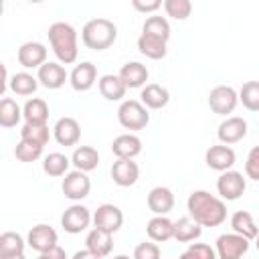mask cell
Wrapping results in <instances>:
<instances>
[{"label": "cell", "mask_w": 259, "mask_h": 259, "mask_svg": "<svg viewBox=\"0 0 259 259\" xmlns=\"http://www.w3.org/2000/svg\"><path fill=\"white\" fill-rule=\"evenodd\" d=\"M166 45H168V40L158 38V36H152V34H146V32H142L140 38H138V51L144 57L154 59V61H160V59L166 57V53H168V47Z\"/></svg>", "instance_id": "obj_24"}, {"label": "cell", "mask_w": 259, "mask_h": 259, "mask_svg": "<svg viewBox=\"0 0 259 259\" xmlns=\"http://www.w3.org/2000/svg\"><path fill=\"white\" fill-rule=\"evenodd\" d=\"M146 202L154 214H168L174 208V192L168 186H154L148 192Z\"/></svg>", "instance_id": "obj_19"}, {"label": "cell", "mask_w": 259, "mask_h": 259, "mask_svg": "<svg viewBox=\"0 0 259 259\" xmlns=\"http://www.w3.org/2000/svg\"><path fill=\"white\" fill-rule=\"evenodd\" d=\"M24 239L14 233L6 231L0 235V257L2 259H22L24 257Z\"/></svg>", "instance_id": "obj_26"}, {"label": "cell", "mask_w": 259, "mask_h": 259, "mask_svg": "<svg viewBox=\"0 0 259 259\" xmlns=\"http://www.w3.org/2000/svg\"><path fill=\"white\" fill-rule=\"evenodd\" d=\"M73 257H75V259H83V257H93V259H95V255H93L89 249H85V251H77Z\"/></svg>", "instance_id": "obj_45"}, {"label": "cell", "mask_w": 259, "mask_h": 259, "mask_svg": "<svg viewBox=\"0 0 259 259\" xmlns=\"http://www.w3.org/2000/svg\"><path fill=\"white\" fill-rule=\"evenodd\" d=\"M239 103V93L231 85H217L208 93V105L219 115H229Z\"/></svg>", "instance_id": "obj_6"}, {"label": "cell", "mask_w": 259, "mask_h": 259, "mask_svg": "<svg viewBox=\"0 0 259 259\" xmlns=\"http://www.w3.org/2000/svg\"><path fill=\"white\" fill-rule=\"evenodd\" d=\"M83 45L93 51H105L109 49L117 38V26L107 18H91L85 22L81 30Z\"/></svg>", "instance_id": "obj_3"}, {"label": "cell", "mask_w": 259, "mask_h": 259, "mask_svg": "<svg viewBox=\"0 0 259 259\" xmlns=\"http://www.w3.org/2000/svg\"><path fill=\"white\" fill-rule=\"evenodd\" d=\"M22 117L20 105L12 97H4L0 101V125L2 127H14Z\"/></svg>", "instance_id": "obj_34"}, {"label": "cell", "mask_w": 259, "mask_h": 259, "mask_svg": "<svg viewBox=\"0 0 259 259\" xmlns=\"http://www.w3.org/2000/svg\"><path fill=\"white\" fill-rule=\"evenodd\" d=\"M188 214L198 221L202 227H219L227 221V204L223 198L206 192V190H194L190 192L186 200Z\"/></svg>", "instance_id": "obj_1"}, {"label": "cell", "mask_w": 259, "mask_h": 259, "mask_svg": "<svg viewBox=\"0 0 259 259\" xmlns=\"http://www.w3.org/2000/svg\"><path fill=\"white\" fill-rule=\"evenodd\" d=\"M245 188H247V178L237 170H225L217 178V192L227 202H233V200L241 198Z\"/></svg>", "instance_id": "obj_5"}, {"label": "cell", "mask_w": 259, "mask_h": 259, "mask_svg": "<svg viewBox=\"0 0 259 259\" xmlns=\"http://www.w3.org/2000/svg\"><path fill=\"white\" fill-rule=\"evenodd\" d=\"M140 168L134 158H117L111 166V178L117 186H134L138 182Z\"/></svg>", "instance_id": "obj_16"}, {"label": "cell", "mask_w": 259, "mask_h": 259, "mask_svg": "<svg viewBox=\"0 0 259 259\" xmlns=\"http://www.w3.org/2000/svg\"><path fill=\"white\" fill-rule=\"evenodd\" d=\"M162 4H164V0H132L134 10H138V12H142V14L156 12Z\"/></svg>", "instance_id": "obj_43"}, {"label": "cell", "mask_w": 259, "mask_h": 259, "mask_svg": "<svg viewBox=\"0 0 259 259\" xmlns=\"http://www.w3.org/2000/svg\"><path fill=\"white\" fill-rule=\"evenodd\" d=\"M239 101L249 111H259V81H247L239 89Z\"/></svg>", "instance_id": "obj_36"}, {"label": "cell", "mask_w": 259, "mask_h": 259, "mask_svg": "<svg viewBox=\"0 0 259 259\" xmlns=\"http://www.w3.org/2000/svg\"><path fill=\"white\" fill-rule=\"evenodd\" d=\"M117 121L121 123V127L132 130V132L144 130V127L150 123L148 107H146L142 101L125 99V101L119 105V109H117Z\"/></svg>", "instance_id": "obj_4"}, {"label": "cell", "mask_w": 259, "mask_h": 259, "mask_svg": "<svg viewBox=\"0 0 259 259\" xmlns=\"http://www.w3.org/2000/svg\"><path fill=\"white\" fill-rule=\"evenodd\" d=\"M91 221H93V214L89 212L87 206H83V204H71L63 212V217H61V227L69 235H79V233H83L89 227Z\"/></svg>", "instance_id": "obj_8"}, {"label": "cell", "mask_w": 259, "mask_h": 259, "mask_svg": "<svg viewBox=\"0 0 259 259\" xmlns=\"http://www.w3.org/2000/svg\"><path fill=\"white\" fill-rule=\"evenodd\" d=\"M146 233H148V237L152 241L164 243V241H168V239L174 237V221H170L166 214H154L148 221Z\"/></svg>", "instance_id": "obj_21"}, {"label": "cell", "mask_w": 259, "mask_h": 259, "mask_svg": "<svg viewBox=\"0 0 259 259\" xmlns=\"http://www.w3.org/2000/svg\"><path fill=\"white\" fill-rule=\"evenodd\" d=\"M160 247L156 243H138V247L134 249V257L136 259H158L160 257Z\"/></svg>", "instance_id": "obj_42"}, {"label": "cell", "mask_w": 259, "mask_h": 259, "mask_svg": "<svg viewBox=\"0 0 259 259\" xmlns=\"http://www.w3.org/2000/svg\"><path fill=\"white\" fill-rule=\"evenodd\" d=\"M142 32L168 40L172 30H170V22L164 16H148L146 22H144V26H142Z\"/></svg>", "instance_id": "obj_37"}, {"label": "cell", "mask_w": 259, "mask_h": 259, "mask_svg": "<svg viewBox=\"0 0 259 259\" xmlns=\"http://www.w3.org/2000/svg\"><path fill=\"white\" fill-rule=\"evenodd\" d=\"M40 257H42V259H65L67 253H65V249H61L59 243H57V245H53L49 251H45Z\"/></svg>", "instance_id": "obj_44"}, {"label": "cell", "mask_w": 259, "mask_h": 259, "mask_svg": "<svg viewBox=\"0 0 259 259\" xmlns=\"http://www.w3.org/2000/svg\"><path fill=\"white\" fill-rule=\"evenodd\" d=\"M164 10L174 20H186L192 14L190 0H164Z\"/></svg>", "instance_id": "obj_39"}, {"label": "cell", "mask_w": 259, "mask_h": 259, "mask_svg": "<svg viewBox=\"0 0 259 259\" xmlns=\"http://www.w3.org/2000/svg\"><path fill=\"white\" fill-rule=\"evenodd\" d=\"M235 150L229 146V144H217V146H210L204 154V162L210 170L214 172H225V170H231L235 166Z\"/></svg>", "instance_id": "obj_10"}, {"label": "cell", "mask_w": 259, "mask_h": 259, "mask_svg": "<svg viewBox=\"0 0 259 259\" xmlns=\"http://www.w3.org/2000/svg\"><path fill=\"white\" fill-rule=\"evenodd\" d=\"M71 162L77 170H83V172H91L97 168L99 164V152L93 148V146H79L73 156H71Z\"/></svg>", "instance_id": "obj_30"}, {"label": "cell", "mask_w": 259, "mask_h": 259, "mask_svg": "<svg viewBox=\"0 0 259 259\" xmlns=\"http://www.w3.org/2000/svg\"><path fill=\"white\" fill-rule=\"evenodd\" d=\"M53 136L61 146H75L81 140V125L75 117H61L53 127Z\"/></svg>", "instance_id": "obj_17"}, {"label": "cell", "mask_w": 259, "mask_h": 259, "mask_svg": "<svg viewBox=\"0 0 259 259\" xmlns=\"http://www.w3.org/2000/svg\"><path fill=\"white\" fill-rule=\"evenodd\" d=\"M249 251V239L239 233H225L217 239V257L221 259H239Z\"/></svg>", "instance_id": "obj_7"}, {"label": "cell", "mask_w": 259, "mask_h": 259, "mask_svg": "<svg viewBox=\"0 0 259 259\" xmlns=\"http://www.w3.org/2000/svg\"><path fill=\"white\" fill-rule=\"evenodd\" d=\"M85 247L95 255V259L107 257L113 249V233L99 229V227H93L85 237Z\"/></svg>", "instance_id": "obj_13"}, {"label": "cell", "mask_w": 259, "mask_h": 259, "mask_svg": "<svg viewBox=\"0 0 259 259\" xmlns=\"http://www.w3.org/2000/svg\"><path fill=\"white\" fill-rule=\"evenodd\" d=\"M182 257H194V259H214L217 257V249H212L210 245L206 243H192L184 253Z\"/></svg>", "instance_id": "obj_40"}, {"label": "cell", "mask_w": 259, "mask_h": 259, "mask_svg": "<svg viewBox=\"0 0 259 259\" xmlns=\"http://www.w3.org/2000/svg\"><path fill=\"white\" fill-rule=\"evenodd\" d=\"M16 59L18 63L24 67V69H38L40 65L47 63V47L42 42H24L18 47V53H16Z\"/></svg>", "instance_id": "obj_14"}, {"label": "cell", "mask_w": 259, "mask_h": 259, "mask_svg": "<svg viewBox=\"0 0 259 259\" xmlns=\"http://www.w3.org/2000/svg\"><path fill=\"white\" fill-rule=\"evenodd\" d=\"M49 42L55 57L63 65H71L77 61L79 47H77V30L69 22H53L49 26Z\"/></svg>", "instance_id": "obj_2"}, {"label": "cell", "mask_w": 259, "mask_h": 259, "mask_svg": "<svg viewBox=\"0 0 259 259\" xmlns=\"http://www.w3.org/2000/svg\"><path fill=\"white\" fill-rule=\"evenodd\" d=\"M28 2H34V4H38V2H42V0H28Z\"/></svg>", "instance_id": "obj_47"}, {"label": "cell", "mask_w": 259, "mask_h": 259, "mask_svg": "<svg viewBox=\"0 0 259 259\" xmlns=\"http://www.w3.org/2000/svg\"><path fill=\"white\" fill-rule=\"evenodd\" d=\"M231 229H233L235 233L247 237L249 241L259 235V227H257L253 214L247 212V210H237V212L231 217Z\"/></svg>", "instance_id": "obj_29"}, {"label": "cell", "mask_w": 259, "mask_h": 259, "mask_svg": "<svg viewBox=\"0 0 259 259\" xmlns=\"http://www.w3.org/2000/svg\"><path fill=\"white\" fill-rule=\"evenodd\" d=\"M217 136L223 144H229V146L237 144L247 136V121L239 115H231V117L221 121V125L217 130Z\"/></svg>", "instance_id": "obj_15"}, {"label": "cell", "mask_w": 259, "mask_h": 259, "mask_svg": "<svg viewBox=\"0 0 259 259\" xmlns=\"http://www.w3.org/2000/svg\"><path fill=\"white\" fill-rule=\"evenodd\" d=\"M38 77H32L30 73H14L10 77V83L8 87L16 93V95H32L36 89H38Z\"/></svg>", "instance_id": "obj_33"}, {"label": "cell", "mask_w": 259, "mask_h": 259, "mask_svg": "<svg viewBox=\"0 0 259 259\" xmlns=\"http://www.w3.org/2000/svg\"><path fill=\"white\" fill-rule=\"evenodd\" d=\"M57 241H59L57 231H55L53 227L45 225V223L34 225V227L28 231V239H26L28 247H30L32 251H36L38 255H42V253L49 251L53 245H57Z\"/></svg>", "instance_id": "obj_12"}, {"label": "cell", "mask_w": 259, "mask_h": 259, "mask_svg": "<svg viewBox=\"0 0 259 259\" xmlns=\"http://www.w3.org/2000/svg\"><path fill=\"white\" fill-rule=\"evenodd\" d=\"M148 75H150V73H148L146 65H142V63H138V61L125 63V65L121 67V71H119L121 81H123L125 87H130V89H138V87L146 85Z\"/></svg>", "instance_id": "obj_28"}, {"label": "cell", "mask_w": 259, "mask_h": 259, "mask_svg": "<svg viewBox=\"0 0 259 259\" xmlns=\"http://www.w3.org/2000/svg\"><path fill=\"white\" fill-rule=\"evenodd\" d=\"M73 162L65 156V154H61V152H51L49 156H45V160H42V170H45V174L47 176H65L67 172H69V166H71Z\"/></svg>", "instance_id": "obj_32"}, {"label": "cell", "mask_w": 259, "mask_h": 259, "mask_svg": "<svg viewBox=\"0 0 259 259\" xmlns=\"http://www.w3.org/2000/svg\"><path fill=\"white\" fill-rule=\"evenodd\" d=\"M22 117L28 123H47L49 119V105L40 97H32L22 107Z\"/></svg>", "instance_id": "obj_31"}, {"label": "cell", "mask_w": 259, "mask_h": 259, "mask_svg": "<svg viewBox=\"0 0 259 259\" xmlns=\"http://www.w3.org/2000/svg\"><path fill=\"white\" fill-rule=\"evenodd\" d=\"M202 235V225L198 221H194L190 214L188 217H180L178 221H174V237L178 243H190L196 241Z\"/></svg>", "instance_id": "obj_25"}, {"label": "cell", "mask_w": 259, "mask_h": 259, "mask_svg": "<svg viewBox=\"0 0 259 259\" xmlns=\"http://www.w3.org/2000/svg\"><path fill=\"white\" fill-rule=\"evenodd\" d=\"M245 174L251 180H259V146H253L245 160Z\"/></svg>", "instance_id": "obj_41"}, {"label": "cell", "mask_w": 259, "mask_h": 259, "mask_svg": "<svg viewBox=\"0 0 259 259\" xmlns=\"http://www.w3.org/2000/svg\"><path fill=\"white\" fill-rule=\"evenodd\" d=\"M255 247H257V251H259V235L255 237Z\"/></svg>", "instance_id": "obj_46"}, {"label": "cell", "mask_w": 259, "mask_h": 259, "mask_svg": "<svg viewBox=\"0 0 259 259\" xmlns=\"http://www.w3.org/2000/svg\"><path fill=\"white\" fill-rule=\"evenodd\" d=\"M42 150H45L42 144H36V142H30V140H22L20 138V142L14 148V156L20 162H36L42 156Z\"/></svg>", "instance_id": "obj_35"}, {"label": "cell", "mask_w": 259, "mask_h": 259, "mask_svg": "<svg viewBox=\"0 0 259 259\" xmlns=\"http://www.w3.org/2000/svg\"><path fill=\"white\" fill-rule=\"evenodd\" d=\"M36 77H38V83L42 87H47V89H59L69 79L65 67L61 63H51V61H47L45 65L38 67V75Z\"/></svg>", "instance_id": "obj_18"}, {"label": "cell", "mask_w": 259, "mask_h": 259, "mask_svg": "<svg viewBox=\"0 0 259 259\" xmlns=\"http://www.w3.org/2000/svg\"><path fill=\"white\" fill-rule=\"evenodd\" d=\"M111 152L115 158H136L142 152V140L136 134H121L111 142Z\"/></svg>", "instance_id": "obj_23"}, {"label": "cell", "mask_w": 259, "mask_h": 259, "mask_svg": "<svg viewBox=\"0 0 259 259\" xmlns=\"http://www.w3.org/2000/svg\"><path fill=\"white\" fill-rule=\"evenodd\" d=\"M20 138L47 146V142H49V125L47 123H28L26 121L22 125V130H20Z\"/></svg>", "instance_id": "obj_38"}, {"label": "cell", "mask_w": 259, "mask_h": 259, "mask_svg": "<svg viewBox=\"0 0 259 259\" xmlns=\"http://www.w3.org/2000/svg\"><path fill=\"white\" fill-rule=\"evenodd\" d=\"M93 225L99 229H105L109 233H117L123 225V212L115 204H109V202L99 204L97 210L93 212Z\"/></svg>", "instance_id": "obj_11"}, {"label": "cell", "mask_w": 259, "mask_h": 259, "mask_svg": "<svg viewBox=\"0 0 259 259\" xmlns=\"http://www.w3.org/2000/svg\"><path fill=\"white\" fill-rule=\"evenodd\" d=\"M61 188H63V194L69 200H83L89 194V190H91V180H89L87 172L75 168L73 172L65 174Z\"/></svg>", "instance_id": "obj_9"}, {"label": "cell", "mask_w": 259, "mask_h": 259, "mask_svg": "<svg viewBox=\"0 0 259 259\" xmlns=\"http://www.w3.org/2000/svg\"><path fill=\"white\" fill-rule=\"evenodd\" d=\"M140 99L148 109H162L170 101V91L158 83H148V85H144Z\"/></svg>", "instance_id": "obj_22"}, {"label": "cell", "mask_w": 259, "mask_h": 259, "mask_svg": "<svg viewBox=\"0 0 259 259\" xmlns=\"http://www.w3.org/2000/svg\"><path fill=\"white\" fill-rule=\"evenodd\" d=\"M69 81H71V87L75 91H89L95 85V81H97V69H95V65L89 63V61L79 63L71 71Z\"/></svg>", "instance_id": "obj_20"}, {"label": "cell", "mask_w": 259, "mask_h": 259, "mask_svg": "<svg viewBox=\"0 0 259 259\" xmlns=\"http://www.w3.org/2000/svg\"><path fill=\"white\" fill-rule=\"evenodd\" d=\"M97 87H99V93L107 101H121L125 97V91H127V87L119 75H103L97 81Z\"/></svg>", "instance_id": "obj_27"}]
</instances>
